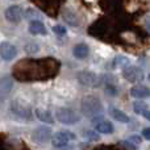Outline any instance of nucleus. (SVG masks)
I'll return each mask as SVG.
<instances>
[{"instance_id":"14","label":"nucleus","mask_w":150,"mask_h":150,"mask_svg":"<svg viewBox=\"0 0 150 150\" xmlns=\"http://www.w3.org/2000/svg\"><path fill=\"white\" fill-rule=\"evenodd\" d=\"M73 53H74L75 58H78V59H84V58H87L88 55H90V47H88L87 44L80 42V44H76L74 46Z\"/></svg>"},{"instance_id":"6","label":"nucleus","mask_w":150,"mask_h":150,"mask_svg":"<svg viewBox=\"0 0 150 150\" xmlns=\"http://www.w3.org/2000/svg\"><path fill=\"white\" fill-rule=\"evenodd\" d=\"M122 76L130 83H138L144 80V73L140 67L132 65H127L125 67H122Z\"/></svg>"},{"instance_id":"19","label":"nucleus","mask_w":150,"mask_h":150,"mask_svg":"<svg viewBox=\"0 0 150 150\" xmlns=\"http://www.w3.org/2000/svg\"><path fill=\"white\" fill-rule=\"evenodd\" d=\"M11 88H12V79L11 78H3L1 80V90H3V95L5 92H9Z\"/></svg>"},{"instance_id":"1","label":"nucleus","mask_w":150,"mask_h":150,"mask_svg":"<svg viewBox=\"0 0 150 150\" xmlns=\"http://www.w3.org/2000/svg\"><path fill=\"white\" fill-rule=\"evenodd\" d=\"M80 111L87 117H95L103 112V105L95 95H84L80 101Z\"/></svg>"},{"instance_id":"2","label":"nucleus","mask_w":150,"mask_h":150,"mask_svg":"<svg viewBox=\"0 0 150 150\" xmlns=\"http://www.w3.org/2000/svg\"><path fill=\"white\" fill-rule=\"evenodd\" d=\"M11 112L17 120H21L23 122H28L32 120L33 113H32V108L25 100L20 98H16L15 100L11 103Z\"/></svg>"},{"instance_id":"5","label":"nucleus","mask_w":150,"mask_h":150,"mask_svg":"<svg viewBox=\"0 0 150 150\" xmlns=\"http://www.w3.org/2000/svg\"><path fill=\"white\" fill-rule=\"evenodd\" d=\"M76 80L79 82V84L84 86V87H90V88L99 87L101 83V79L98 74L92 73V71H87V70L78 71Z\"/></svg>"},{"instance_id":"16","label":"nucleus","mask_w":150,"mask_h":150,"mask_svg":"<svg viewBox=\"0 0 150 150\" xmlns=\"http://www.w3.org/2000/svg\"><path fill=\"white\" fill-rule=\"evenodd\" d=\"M24 50H25L28 54L34 55V54H37V53H40V50H41V46H40V44H37V42L30 41V42H28V44H25V46H24Z\"/></svg>"},{"instance_id":"26","label":"nucleus","mask_w":150,"mask_h":150,"mask_svg":"<svg viewBox=\"0 0 150 150\" xmlns=\"http://www.w3.org/2000/svg\"><path fill=\"white\" fill-rule=\"evenodd\" d=\"M148 79H149V82H150V73H149V75H148Z\"/></svg>"},{"instance_id":"4","label":"nucleus","mask_w":150,"mask_h":150,"mask_svg":"<svg viewBox=\"0 0 150 150\" xmlns=\"http://www.w3.org/2000/svg\"><path fill=\"white\" fill-rule=\"evenodd\" d=\"M76 140L75 133L70 132V130H61V132L55 133L52 138V144L55 149L59 150H66L71 145L73 141Z\"/></svg>"},{"instance_id":"20","label":"nucleus","mask_w":150,"mask_h":150,"mask_svg":"<svg viewBox=\"0 0 150 150\" xmlns=\"http://www.w3.org/2000/svg\"><path fill=\"white\" fill-rule=\"evenodd\" d=\"M127 65H129V59L127 57H116L113 59V67H119V66L125 67Z\"/></svg>"},{"instance_id":"13","label":"nucleus","mask_w":150,"mask_h":150,"mask_svg":"<svg viewBox=\"0 0 150 150\" xmlns=\"http://www.w3.org/2000/svg\"><path fill=\"white\" fill-rule=\"evenodd\" d=\"M96 132L101 133V134H111L113 132V125L108 121V120H96L93 122Z\"/></svg>"},{"instance_id":"17","label":"nucleus","mask_w":150,"mask_h":150,"mask_svg":"<svg viewBox=\"0 0 150 150\" xmlns=\"http://www.w3.org/2000/svg\"><path fill=\"white\" fill-rule=\"evenodd\" d=\"M63 18L66 20V23L70 24V25H73V26L79 25V20H78V17L74 15V13L69 12V11H65V12H63Z\"/></svg>"},{"instance_id":"7","label":"nucleus","mask_w":150,"mask_h":150,"mask_svg":"<svg viewBox=\"0 0 150 150\" xmlns=\"http://www.w3.org/2000/svg\"><path fill=\"white\" fill-rule=\"evenodd\" d=\"M4 16H5V20L9 21V23H13V24H17L23 20V16H24V11L21 8V5H11L5 9L4 12Z\"/></svg>"},{"instance_id":"8","label":"nucleus","mask_w":150,"mask_h":150,"mask_svg":"<svg viewBox=\"0 0 150 150\" xmlns=\"http://www.w3.org/2000/svg\"><path fill=\"white\" fill-rule=\"evenodd\" d=\"M52 129L49 127H45V125H41V127H37L36 129L33 130L32 133V138H33L36 142H40V144H44V142H47V141L52 140Z\"/></svg>"},{"instance_id":"25","label":"nucleus","mask_w":150,"mask_h":150,"mask_svg":"<svg viewBox=\"0 0 150 150\" xmlns=\"http://www.w3.org/2000/svg\"><path fill=\"white\" fill-rule=\"evenodd\" d=\"M144 117H145L146 120H149V121H150V109H148V111L144 113Z\"/></svg>"},{"instance_id":"21","label":"nucleus","mask_w":150,"mask_h":150,"mask_svg":"<svg viewBox=\"0 0 150 150\" xmlns=\"http://www.w3.org/2000/svg\"><path fill=\"white\" fill-rule=\"evenodd\" d=\"M53 30H54L55 34H58V36H61V37L67 34V29L63 25H61V24H55V25L53 26Z\"/></svg>"},{"instance_id":"10","label":"nucleus","mask_w":150,"mask_h":150,"mask_svg":"<svg viewBox=\"0 0 150 150\" xmlns=\"http://www.w3.org/2000/svg\"><path fill=\"white\" fill-rule=\"evenodd\" d=\"M34 113H36L37 119H38L40 121L45 122V124H53V122H54V116H53L52 112L47 108H45V107H37Z\"/></svg>"},{"instance_id":"15","label":"nucleus","mask_w":150,"mask_h":150,"mask_svg":"<svg viewBox=\"0 0 150 150\" xmlns=\"http://www.w3.org/2000/svg\"><path fill=\"white\" fill-rule=\"evenodd\" d=\"M29 32H30L32 34H46L47 30H46V26H45V24L42 23V21L40 20H32L30 23H29Z\"/></svg>"},{"instance_id":"9","label":"nucleus","mask_w":150,"mask_h":150,"mask_svg":"<svg viewBox=\"0 0 150 150\" xmlns=\"http://www.w3.org/2000/svg\"><path fill=\"white\" fill-rule=\"evenodd\" d=\"M0 53H1V59L5 61V62H9V61L15 59L16 55H17V47L15 46L11 42H1V49H0Z\"/></svg>"},{"instance_id":"12","label":"nucleus","mask_w":150,"mask_h":150,"mask_svg":"<svg viewBox=\"0 0 150 150\" xmlns=\"http://www.w3.org/2000/svg\"><path fill=\"white\" fill-rule=\"evenodd\" d=\"M109 115H111V117L115 121H119V122H121V124H128V122L130 121V117L128 116L124 111L117 108V107H111V108H109Z\"/></svg>"},{"instance_id":"22","label":"nucleus","mask_w":150,"mask_h":150,"mask_svg":"<svg viewBox=\"0 0 150 150\" xmlns=\"http://www.w3.org/2000/svg\"><path fill=\"white\" fill-rule=\"evenodd\" d=\"M142 136H144V138H146V140L150 141V127L144 128L142 129Z\"/></svg>"},{"instance_id":"24","label":"nucleus","mask_w":150,"mask_h":150,"mask_svg":"<svg viewBox=\"0 0 150 150\" xmlns=\"http://www.w3.org/2000/svg\"><path fill=\"white\" fill-rule=\"evenodd\" d=\"M86 134L88 136V137L91 138V140H99V137L95 134V133H92V132H90V130H86Z\"/></svg>"},{"instance_id":"11","label":"nucleus","mask_w":150,"mask_h":150,"mask_svg":"<svg viewBox=\"0 0 150 150\" xmlns=\"http://www.w3.org/2000/svg\"><path fill=\"white\" fill-rule=\"evenodd\" d=\"M130 95L134 99H146L150 98V88L144 84H136L130 88Z\"/></svg>"},{"instance_id":"23","label":"nucleus","mask_w":150,"mask_h":150,"mask_svg":"<svg viewBox=\"0 0 150 150\" xmlns=\"http://www.w3.org/2000/svg\"><path fill=\"white\" fill-rule=\"evenodd\" d=\"M129 140L132 141L133 144H137V145H140V144H141V137H140V136H132Z\"/></svg>"},{"instance_id":"3","label":"nucleus","mask_w":150,"mask_h":150,"mask_svg":"<svg viewBox=\"0 0 150 150\" xmlns=\"http://www.w3.org/2000/svg\"><path fill=\"white\" fill-rule=\"evenodd\" d=\"M55 117L61 124L65 125H74L78 124L80 120L79 113H76V111H74L70 107H59L55 111Z\"/></svg>"},{"instance_id":"18","label":"nucleus","mask_w":150,"mask_h":150,"mask_svg":"<svg viewBox=\"0 0 150 150\" xmlns=\"http://www.w3.org/2000/svg\"><path fill=\"white\" fill-rule=\"evenodd\" d=\"M133 109H134V112L137 115H141V116H144V113H145V112L149 109V107L146 105V104H144V103L136 101V103H133Z\"/></svg>"}]
</instances>
